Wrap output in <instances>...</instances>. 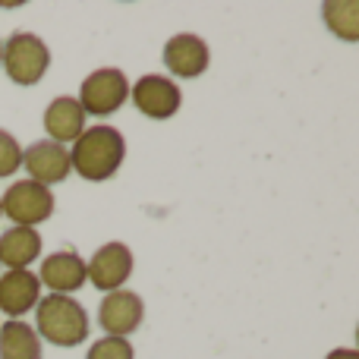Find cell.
Wrapping results in <instances>:
<instances>
[{
	"instance_id": "44dd1931",
	"label": "cell",
	"mask_w": 359,
	"mask_h": 359,
	"mask_svg": "<svg viewBox=\"0 0 359 359\" xmlns=\"http://www.w3.org/2000/svg\"><path fill=\"white\" fill-rule=\"evenodd\" d=\"M0 217H4V215H0Z\"/></svg>"
},
{
	"instance_id": "4fadbf2b",
	"label": "cell",
	"mask_w": 359,
	"mask_h": 359,
	"mask_svg": "<svg viewBox=\"0 0 359 359\" xmlns=\"http://www.w3.org/2000/svg\"><path fill=\"white\" fill-rule=\"evenodd\" d=\"M44 130H48V139L57 145L63 142H76L86 130V111L79 107V101L63 95V98H54L44 111Z\"/></svg>"
},
{
	"instance_id": "5b68a950",
	"label": "cell",
	"mask_w": 359,
	"mask_h": 359,
	"mask_svg": "<svg viewBox=\"0 0 359 359\" xmlns=\"http://www.w3.org/2000/svg\"><path fill=\"white\" fill-rule=\"evenodd\" d=\"M0 215L13 221V227H38L54 215V192L35 180H16L0 196Z\"/></svg>"
},
{
	"instance_id": "8fae6325",
	"label": "cell",
	"mask_w": 359,
	"mask_h": 359,
	"mask_svg": "<svg viewBox=\"0 0 359 359\" xmlns=\"http://www.w3.org/2000/svg\"><path fill=\"white\" fill-rule=\"evenodd\" d=\"M211 63V50L192 32H180L164 44V67L177 79H198Z\"/></svg>"
},
{
	"instance_id": "2e32d148",
	"label": "cell",
	"mask_w": 359,
	"mask_h": 359,
	"mask_svg": "<svg viewBox=\"0 0 359 359\" xmlns=\"http://www.w3.org/2000/svg\"><path fill=\"white\" fill-rule=\"evenodd\" d=\"M322 16H325V25L341 41H347V44L359 41V4L356 0H328V4H322Z\"/></svg>"
},
{
	"instance_id": "30bf717a",
	"label": "cell",
	"mask_w": 359,
	"mask_h": 359,
	"mask_svg": "<svg viewBox=\"0 0 359 359\" xmlns=\"http://www.w3.org/2000/svg\"><path fill=\"white\" fill-rule=\"evenodd\" d=\"M41 299V280L32 268L0 271V312L6 318H22Z\"/></svg>"
},
{
	"instance_id": "52a82bcc",
	"label": "cell",
	"mask_w": 359,
	"mask_h": 359,
	"mask_svg": "<svg viewBox=\"0 0 359 359\" xmlns=\"http://www.w3.org/2000/svg\"><path fill=\"white\" fill-rule=\"evenodd\" d=\"M86 274L95 290H101V293L123 290V284L133 274V249L126 243H104L86 262Z\"/></svg>"
},
{
	"instance_id": "ffe728a7",
	"label": "cell",
	"mask_w": 359,
	"mask_h": 359,
	"mask_svg": "<svg viewBox=\"0 0 359 359\" xmlns=\"http://www.w3.org/2000/svg\"><path fill=\"white\" fill-rule=\"evenodd\" d=\"M0 57H4V38H0Z\"/></svg>"
},
{
	"instance_id": "9a60e30c",
	"label": "cell",
	"mask_w": 359,
	"mask_h": 359,
	"mask_svg": "<svg viewBox=\"0 0 359 359\" xmlns=\"http://www.w3.org/2000/svg\"><path fill=\"white\" fill-rule=\"evenodd\" d=\"M0 359H41V337L29 322L10 318L0 325Z\"/></svg>"
},
{
	"instance_id": "e0dca14e",
	"label": "cell",
	"mask_w": 359,
	"mask_h": 359,
	"mask_svg": "<svg viewBox=\"0 0 359 359\" xmlns=\"http://www.w3.org/2000/svg\"><path fill=\"white\" fill-rule=\"evenodd\" d=\"M86 359H136L133 353V344L126 337H101L88 347V356Z\"/></svg>"
},
{
	"instance_id": "7a4b0ae2",
	"label": "cell",
	"mask_w": 359,
	"mask_h": 359,
	"mask_svg": "<svg viewBox=\"0 0 359 359\" xmlns=\"http://www.w3.org/2000/svg\"><path fill=\"white\" fill-rule=\"evenodd\" d=\"M88 312L79 299L48 293L35 306V334L54 347H79L88 337Z\"/></svg>"
},
{
	"instance_id": "7c38bea8",
	"label": "cell",
	"mask_w": 359,
	"mask_h": 359,
	"mask_svg": "<svg viewBox=\"0 0 359 359\" xmlns=\"http://www.w3.org/2000/svg\"><path fill=\"white\" fill-rule=\"evenodd\" d=\"M38 280H41V287H48L50 293L69 297V293H76L88 280L86 262H82V255L73 252V249H60V252L48 255V259L41 262Z\"/></svg>"
},
{
	"instance_id": "ac0fdd59",
	"label": "cell",
	"mask_w": 359,
	"mask_h": 359,
	"mask_svg": "<svg viewBox=\"0 0 359 359\" xmlns=\"http://www.w3.org/2000/svg\"><path fill=\"white\" fill-rule=\"evenodd\" d=\"M22 168V145L16 142V136L6 130H0V180L13 177Z\"/></svg>"
},
{
	"instance_id": "6da1fadb",
	"label": "cell",
	"mask_w": 359,
	"mask_h": 359,
	"mask_svg": "<svg viewBox=\"0 0 359 359\" xmlns=\"http://www.w3.org/2000/svg\"><path fill=\"white\" fill-rule=\"evenodd\" d=\"M126 158L123 133L107 123L86 126L82 136L69 149V168L88 183H104L120 170Z\"/></svg>"
},
{
	"instance_id": "ba28073f",
	"label": "cell",
	"mask_w": 359,
	"mask_h": 359,
	"mask_svg": "<svg viewBox=\"0 0 359 359\" xmlns=\"http://www.w3.org/2000/svg\"><path fill=\"white\" fill-rule=\"evenodd\" d=\"M145 318V303L133 290H114L101 299L98 306V325L107 331V337H130L139 331Z\"/></svg>"
},
{
	"instance_id": "d6986e66",
	"label": "cell",
	"mask_w": 359,
	"mask_h": 359,
	"mask_svg": "<svg viewBox=\"0 0 359 359\" xmlns=\"http://www.w3.org/2000/svg\"><path fill=\"white\" fill-rule=\"evenodd\" d=\"M325 359H359L356 350H350V347H341V350H331Z\"/></svg>"
},
{
	"instance_id": "5bb4252c",
	"label": "cell",
	"mask_w": 359,
	"mask_h": 359,
	"mask_svg": "<svg viewBox=\"0 0 359 359\" xmlns=\"http://www.w3.org/2000/svg\"><path fill=\"white\" fill-rule=\"evenodd\" d=\"M41 255V233L35 227H10L0 233V268H29Z\"/></svg>"
},
{
	"instance_id": "9c48e42d",
	"label": "cell",
	"mask_w": 359,
	"mask_h": 359,
	"mask_svg": "<svg viewBox=\"0 0 359 359\" xmlns=\"http://www.w3.org/2000/svg\"><path fill=\"white\" fill-rule=\"evenodd\" d=\"M22 168L29 170V180L41 186H54L63 183L73 168H69V149L67 145H57L50 139H41V142H32L29 149H22Z\"/></svg>"
},
{
	"instance_id": "8992f818",
	"label": "cell",
	"mask_w": 359,
	"mask_h": 359,
	"mask_svg": "<svg viewBox=\"0 0 359 359\" xmlns=\"http://www.w3.org/2000/svg\"><path fill=\"white\" fill-rule=\"evenodd\" d=\"M130 98L136 104V111L149 120H170L183 107V92L174 79L168 76L149 73L130 88Z\"/></svg>"
},
{
	"instance_id": "277c9868",
	"label": "cell",
	"mask_w": 359,
	"mask_h": 359,
	"mask_svg": "<svg viewBox=\"0 0 359 359\" xmlns=\"http://www.w3.org/2000/svg\"><path fill=\"white\" fill-rule=\"evenodd\" d=\"M130 98V79L123 69L117 67H101L95 73H88L79 86V107L86 111V117H111Z\"/></svg>"
},
{
	"instance_id": "3957f363",
	"label": "cell",
	"mask_w": 359,
	"mask_h": 359,
	"mask_svg": "<svg viewBox=\"0 0 359 359\" xmlns=\"http://www.w3.org/2000/svg\"><path fill=\"white\" fill-rule=\"evenodd\" d=\"M0 67L6 69L10 82H16V86H25V88L38 86L50 67V50H48V44L38 35H32V32H13L4 41Z\"/></svg>"
}]
</instances>
